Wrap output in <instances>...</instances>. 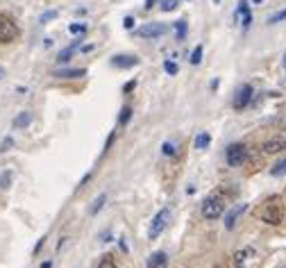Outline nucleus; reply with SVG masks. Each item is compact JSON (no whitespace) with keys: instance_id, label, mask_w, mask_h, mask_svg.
<instances>
[{"instance_id":"nucleus-1","label":"nucleus","mask_w":286,"mask_h":268,"mask_svg":"<svg viewBox=\"0 0 286 268\" xmlns=\"http://www.w3.org/2000/svg\"><path fill=\"white\" fill-rule=\"evenodd\" d=\"M222 212H225V200H222V196H216V193H214V196L205 198V202H202V216L207 220L220 218Z\"/></svg>"},{"instance_id":"nucleus-2","label":"nucleus","mask_w":286,"mask_h":268,"mask_svg":"<svg viewBox=\"0 0 286 268\" xmlns=\"http://www.w3.org/2000/svg\"><path fill=\"white\" fill-rule=\"evenodd\" d=\"M168 223H171V209H161V212L152 218L150 230H148V236H150V239H159L164 230L168 228Z\"/></svg>"},{"instance_id":"nucleus-3","label":"nucleus","mask_w":286,"mask_h":268,"mask_svg":"<svg viewBox=\"0 0 286 268\" xmlns=\"http://www.w3.org/2000/svg\"><path fill=\"white\" fill-rule=\"evenodd\" d=\"M18 36V28L7 14H0V44H9Z\"/></svg>"},{"instance_id":"nucleus-4","label":"nucleus","mask_w":286,"mask_h":268,"mask_svg":"<svg viewBox=\"0 0 286 268\" xmlns=\"http://www.w3.org/2000/svg\"><path fill=\"white\" fill-rule=\"evenodd\" d=\"M227 164L230 166H243L248 161V148L243 143H234L227 148Z\"/></svg>"},{"instance_id":"nucleus-5","label":"nucleus","mask_w":286,"mask_h":268,"mask_svg":"<svg viewBox=\"0 0 286 268\" xmlns=\"http://www.w3.org/2000/svg\"><path fill=\"white\" fill-rule=\"evenodd\" d=\"M261 218L266 220V223H270V225H279L282 223V218H284V212H282L279 204H266L263 212H261Z\"/></svg>"},{"instance_id":"nucleus-6","label":"nucleus","mask_w":286,"mask_h":268,"mask_svg":"<svg viewBox=\"0 0 286 268\" xmlns=\"http://www.w3.org/2000/svg\"><path fill=\"white\" fill-rule=\"evenodd\" d=\"M250 100H252V87L250 84H243L241 89H238V93H236V98H234V109H246L248 105H250Z\"/></svg>"},{"instance_id":"nucleus-7","label":"nucleus","mask_w":286,"mask_h":268,"mask_svg":"<svg viewBox=\"0 0 286 268\" xmlns=\"http://www.w3.org/2000/svg\"><path fill=\"white\" fill-rule=\"evenodd\" d=\"M164 32H166V25L164 23H150V25H146L139 34L143 39H157V36H161Z\"/></svg>"},{"instance_id":"nucleus-8","label":"nucleus","mask_w":286,"mask_h":268,"mask_svg":"<svg viewBox=\"0 0 286 268\" xmlns=\"http://www.w3.org/2000/svg\"><path fill=\"white\" fill-rule=\"evenodd\" d=\"M266 155H277V152H282L286 150V139H270L263 143V148H261Z\"/></svg>"},{"instance_id":"nucleus-9","label":"nucleus","mask_w":286,"mask_h":268,"mask_svg":"<svg viewBox=\"0 0 286 268\" xmlns=\"http://www.w3.org/2000/svg\"><path fill=\"white\" fill-rule=\"evenodd\" d=\"M248 209V204H238L236 209H232L230 214H227V218H225V228L227 230H234V225H236V220H238V216H241L243 212Z\"/></svg>"},{"instance_id":"nucleus-10","label":"nucleus","mask_w":286,"mask_h":268,"mask_svg":"<svg viewBox=\"0 0 286 268\" xmlns=\"http://www.w3.org/2000/svg\"><path fill=\"white\" fill-rule=\"evenodd\" d=\"M148 268H168V257L164 252H155L148 259Z\"/></svg>"},{"instance_id":"nucleus-11","label":"nucleus","mask_w":286,"mask_h":268,"mask_svg":"<svg viewBox=\"0 0 286 268\" xmlns=\"http://www.w3.org/2000/svg\"><path fill=\"white\" fill-rule=\"evenodd\" d=\"M111 64H114L116 68H132L136 66L139 61H136V57H123V55H116L114 59H111Z\"/></svg>"},{"instance_id":"nucleus-12","label":"nucleus","mask_w":286,"mask_h":268,"mask_svg":"<svg viewBox=\"0 0 286 268\" xmlns=\"http://www.w3.org/2000/svg\"><path fill=\"white\" fill-rule=\"evenodd\" d=\"M84 68H66V71H57L55 77H62V80H71V77H82L84 75Z\"/></svg>"},{"instance_id":"nucleus-13","label":"nucleus","mask_w":286,"mask_h":268,"mask_svg":"<svg viewBox=\"0 0 286 268\" xmlns=\"http://www.w3.org/2000/svg\"><path fill=\"white\" fill-rule=\"evenodd\" d=\"M77 48H79V41H73V44L68 46V48H64V50L59 52V57H57V61H59V64H64V61H68L73 55H75V50H77Z\"/></svg>"},{"instance_id":"nucleus-14","label":"nucleus","mask_w":286,"mask_h":268,"mask_svg":"<svg viewBox=\"0 0 286 268\" xmlns=\"http://www.w3.org/2000/svg\"><path fill=\"white\" fill-rule=\"evenodd\" d=\"M250 255H252V250H250V248L238 250L236 255H234V266H236V268H243V266H246V259H248Z\"/></svg>"},{"instance_id":"nucleus-15","label":"nucleus","mask_w":286,"mask_h":268,"mask_svg":"<svg viewBox=\"0 0 286 268\" xmlns=\"http://www.w3.org/2000/svg\"><path fill=\"white\" fill-rule=\"evenodd\" d=\"M30 120H32V114L23 112V114H21V116H16L14 125H16V128H28V125H30Z\"/></svg>"},{"instance_id":"nucleus-16","label":"nucleus","mask_w":286,"mask_h":268,"mask_svg":"<svg viewBox=\"0 0 286 268\" xmlns=\"http://www.w3.org/2000/svg\"><path fill=\"white\" fill-rule=\"evenodd\" d=\"M207 146H209V134L202 132V134L195 136V148H198V150H205Z\"/></svg>"},{"instance_id":"nucleus-17","label":"nucleus","mask_w":286,"mask_h":268,"mask_svg":"<svg viewBox=\"0 0 286 268\" xmlns=\"http://www.w3.org/2000/svg\"><path fill=\"white\" fill-rule=\"evenodd\" d=\"M105 202H107V196H105V193H100L98 198H95V202H93V207H91V214H98L100 209L105 207Z\"/></svg>"},{"instance_id":"nucleus-18","label":"nucleus","mask_w":286,"mask_h":268,"mask_svg":"<svg viewBox=\"0 0 286 268\" xmlns=\"http://www.w3.org/2000/svg\"><path fill=\"white\" fill-rule=\"evenodd\" d=\"M68 32L71 34H84L87 32V23H71L68 25Z\"/></svg>"},{"instance_id":"nucleus-19","label":"nucleus","mask_w":286,"mask_h":268,"mask_svg":"<svg viewBox=\"0 0 286 268\" xmlns=\"http://www.w3.org/2000/svg\"><path fill=\"white\" fill-rule=\"evenodd\" d=\"M270 173H273V175H284V173H286V157H284L282 161H277L273 168H270Z\"/></svg>"},{"instance_id":"nucleus-20","label":"nucleus","mask_w":286,"mask_h":268,"mask_svg":"<svg viewBox=\"0 0 286 268\" xmlns=\"http://www.w3.org/2000/svg\"><path fill=\"white\" fill-rule=\"evenodd\" d=\"M9 184H12V173L9 171L0 173V189H9Z\"/></svg>"},{"instance_id":"nucleus-21","label":"nucleus","mask_w":286,"mask_h":268,"mask_svg":"<svg viewBox=\"0 0 286 268\" xmlns=\"http://www.w3.org/2000/svg\"><path fill=\"white\" fill-rule=\"evenodd\" d=\"M200 61H202V48H195L193 52H191V64H200Z\"/></svg>"},{"instance_id":"nucleus-22","label":"nucleus","mask_w":286,"mask_h":268,"mask_svg":"<svg viewBox=\"0 0 286 268\" xmlns=\"http://www.w3.org/2000/svg\"><path fill=\"white\" fill-rule=\"evenodd\" d=\"M177 7V0H161V9L164 12H173Z\"/></svg>"},{"instance_id":"nucleus-23","label":"nucleus","mask_w":286,"mask_h":268,"mask_svg":"<svg viewBox=\"0 0 286 268\" xmlns=\"http://www.w3.org/2000/svg\"><path fill=\"white\" fill-rule=\"evenodd\" d=\"M175 30H177V36L182 39L184 34H187V20H177V25H175Z\"/></svg>"},{"instance_id":"nucleus-24","label":"nucleus","mask_w":286,"mask_h":268,"mask_svg":"<svg viewBox=\"0 0 286 268\" xmlns=\"http://www.w3.org/2000/svg\"><path fill=\"white\" fill-rule=\"evenodd\" d=\"M130 118H132V109H130V107H125L123 112H120V116H118V120H120V123L125 125V123H127V120H130Z\"/></svg>"},{"instance_id":"nucleus-25","label":"nucleus","mask_w":286,"mask_h":268,"mask_svg":"<svg viewBox=\"0 0 286 268\" xmlns=\"http://www.w3.org/2000/svg\"><path fill=\"white\" fill-rule=\"evenodd\" d=\"M286 18V9H282V12H277L275 16H270L268 18V23H279V20H284Z\"/></svg>"},{"instance_id":"nucleus-26","label":"nucleus","mask_w":286,"mask_h":268,"mask_svg":"<svg viewBox=\"0 0 286 268\" xmlns=\"http://www.w3.org/2000/svg\"><path fill=\"white\" fill-rule=\"evenodd\" d=\"M98 268H118V266L114 264V259H111V257H105V259L100 261V266H98Z\"/></svg>"},{"instance_id":"nucleus-27","label":"nucleus","mask_w":286,"mask_h":268,"mask_svg":"<svg viewBox=\"0 0 286 268\" xmlns=\"http://www.w3.org/2000/svg\"><path fill=\"white\" fill-rule=\"evenodd\" d=\"M164 68H166L168 75H175V73H177V64H175V61H166V64H164Z\"/></svg>"},{"instance_id":"nucleus-28","label":"nucleus","mask_w":286,"mask_h":268,"mask_svg":"<svg viewBox=\"0 0 286 268\" xmlns=\"http://www.w3.org/2000/svg\"><path fill=\"white\" fill-rule=\"evenodd\" d=\"M164 155H168V157H173V155H175L173 143H164Z\"/></svg>"},{"instance_id":"nucleus-29","label":"nucleus","mask_w":286,"mask_h":268,"mask_svg":"<svg viewBox=\"0 0 286 268\" xmlns=\"http://www.w3.org/2000/svg\"><path fill=\"white\" fill-rule=\"evenodd\" d=\"M123 25H125L127 30H132V28H134V18H132V16H127V18L123 20Z\"/></svg>"},{"instance_id":"nucleus-30","label":"nucleus","mask_w":286,"mask_h":268,"mask_svg":"<svg viewBox=\"0 0 286 268\" xmlns=\"http://www.w3.org/2000/svg\"><path fill=\"white\" fill-rule=\"evenodd\" d=\"M55 16H57L55 12H48V14H44V18H41V20H50V18H55Z\"/></svg>"},{"instance_id":"nucleus-31","label":"nucleus","mask_w":286,"mask_h":268,"mask_svg":"<svg viewBox=\"0 0 286 268\" xmlns=\"http://www.w3.org/2000/svg\"><path fill=\"white\" fill-rule=\"evenodd\" d=\"M9 146H12V139H7V141H5V143H3V148H0V152H5V150L9 148Z\"/></svg>"},{"instance_id":"nucleus-32","label":"nucleus","mask_w":286,"mask_h":268,"mask_svg":"<svg viewBox=\"0 0 286 268\" xmlns=\"http://www.w3.org/2000/svg\"><path fill=\"white\" fill-rule=\"evenodd\" d=\"M44 241H46V239H41V241H39V243H36V248H34V255H36V252H39L41 248H44Z\"/></svg>"},{"instance_id":"nucleus-33","label":"nucleus","mask_w":286,"mask_h":268,"mask_svg":"<svg viewBox=\"0 0 286 268\" xmlns=\"http://www.w3.org/2000/svg\"><path fill=\"white\" fill-rule=\"evenodd\" d=\"M41 268H52V261H44V264H41Z\"/></svg>"},{"instance_id":"nucleus-34","label":"nucleus","mask_w":286,"mask_h":268,"mask_svg":"<svg viewBox=\"0 0 286 268\" xmlns=\"http://www.w3.org/2000/svg\"><path fill=\"white\" fill-rule=\"evenodd\" d=\"M152 5H155V0H148V3H146V7H148V9H150V7H152Z\"/></svg>"},{"instance_id":"nucleus-35","label":"nucleus","mask_w":286,"mask_h":268,"mask_svg":"<svg viewBox=\"0 0 286 268\" xmlns=\"http://www.w3.org/2000/svg\"><path fill=\"white\" fill-rule=\"evenodd\" d=\"M3 75H5V71H3V68H0V80H3Z\"/></svg>"},{"instance_id":"nucleus-36","label":"nucleus","mask_w":286,"mask_h":268,"mask_svg":"<svg viewBox=\"0 0 286 268\" xmlns=\"http://www.w3.org/2000/svg\"><path fill=\"white\" fill-rule=\"evenodd\" d=\"M284 68H286V55H284Z\"/></svg>"},{"instance_id":"nucleus-37","label":"nucleus","mask_w":286,"mask_h":268,"mask_svg":"<svg viewBox=\"0 0 286 268\" xmlns=\"http://www.w3.org/2000/svg\"><path fill=\"white\" fill-rule=\"evenodd\" d=\"M254 3H261V0H254Z\"/></svg>"},{"instance_id":"nucleus-38","label":"nucleus","mask_w":286,"mask_h":268,"mask_svg":"<svg viewBox=\"0 0 286 268\" xmlns=\"http://www.w3.org/2000/svg\"><path fill=\"white\" fill-rule=\"evenodd\" d=\"M218 268H220V266H218Z\"/></svg>"}]
</instances>
